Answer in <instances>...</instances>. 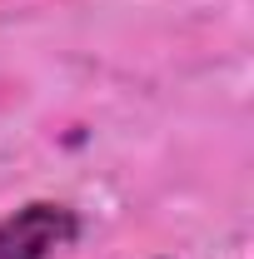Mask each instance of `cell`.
Returning <instances> with one entry per match:
<instances>
[{
  "label": "cell",
  "mask_w": 254,
  "mask_h": 259,
  "mask_svg": "<svg viewBox=\"0 0 254 259\" xmlns=\"http://www.w3.org/2000/svg\"><path fill=\"white\" fill-rule=\"evenodd\" d=\"M80 239V214L55 199H35L0 220V259H55Z\"/></svg>",
  "instance_id": "cell-1"
}]
</instances>
